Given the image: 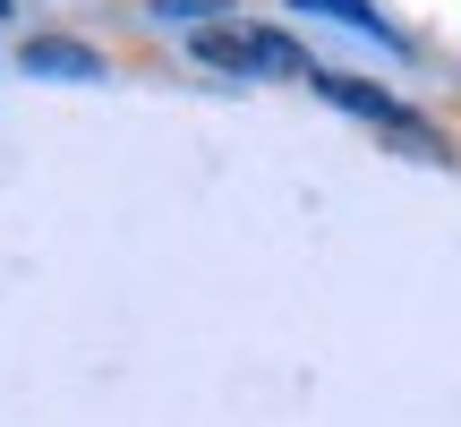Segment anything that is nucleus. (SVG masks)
<instances>
[{"instance_id": "obj_1", "label": "nucleus", "mask_w": 461, "mask_h": 427, "mask_svg": "<svg viewBox=\"0 0 461 427\" xmlns=\"http://www.w3.org/2000/svg\"><path fill=\"white\" fill-rule=\"evenodd\" d=\"M188 51H197L205 68H240V77H316L308 51H299L282 26H248V17H214V26H197Z\"/></svg>"}, {"instance_id": "obj_2", "label": "nucleus", "mask_w": 461, "mask_h": 427, "mask_svg": "<svg viewBox=\"0 0 461 427\" xmlns=\"http://www.w3.org/2000/svg\"><path fill=\"white\" fill-rule=\"evenodd\" d=\"M26 68H43V77H103V60L86 43H60V34H34L26 43Z\"/></svg>"}, {"instance_id": "obj_3", "label": "nucleus", "mask_w": 461, "mask_h": 427, "mask_svg": "<svg viewBox=\"0 0 461 427\" xmlns=\"http://www.w3.org/2000/svg\"><path fill=\"white\" fill-rule=\"evenodd\" d=\"M291 9H333V17H350V26H367V34H376V17H367V0H291Z\"/></svg>"}]
</instances>
